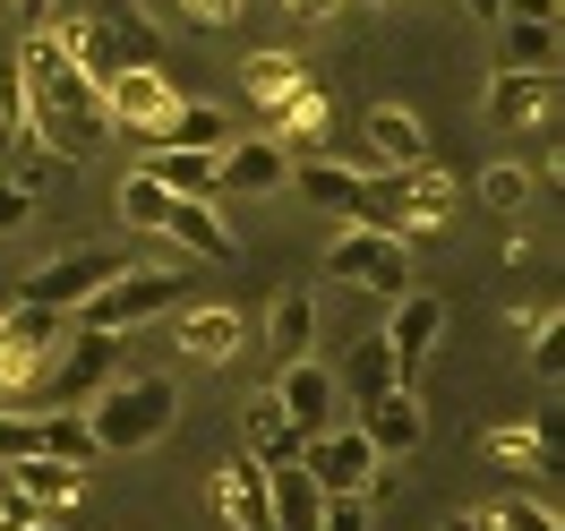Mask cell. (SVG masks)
Here are the masks:
<instances>
[{
  "instance_id": "cell-39",
  "label": "cell",
  "mask_w": 565,
  "mask_h": 531,
  "mask_svg": "<svg viewBox=\"0 0 565 531\" xmlns=\"http://www.w3.org/2000/svg\"><path fill=\"white\" fill-rule=\"evenodd\" d=\"M180 9H189L198 26H232V9H241V0H180Z\"/></svg>"
},
{
  "instance_id": "cell-31",
  "label": "cell",
  "mask_w": 565,
  "mask_h": 531,
  "mask_svg": "<svg viewBox=\"0 0 565 531\" xmlns=\"http://www.w3.org/2000/svg\"><path fill=\"white\" fill-rule=\"evenodd\" d=\"M223 138H232V129H223V111H206V104H189V95H180L154 146H223Z\"/></svg>"
},
{
  "instance_id": "cell-10",
  "label": "cell",
  "mask_w": 565,
  "mask_h": 531,
  "mask_svg": "<svg viewBox=\"0 0 565 531\" xmlns=\"http://www.w3.org/2000/svg\"><path fill=\"white\" fill-rule=\"evenodd\" d=\"M120 266H129L120 248H70V257L35 266V275L18 284V300H35V309H61V318H70L77 300H86V291H104L111 275H120Z\"/></svg>"
},
{
  "instance_id": "cell-4",
  "label": "cell",
  "mask_w": 565,
  "mask_h": 531,
  "mask_svg": "<svg viewBox=\"0 0 565 531\" xmlns=\"http://www.w3.org/2000/svg\"><path fill=\"white\" fill-rule=\"evenodd\" d=\"M455 214V180L437 172V163H394V172H369V223H386V232H437Z\"/></svg>"
},
{
  "instance_id": "cell-24",
  "label": "cell",
  "mask_w": 565,
  "mask_h": 531,
  "mask_svg": "<svg viewBox=\"0 0 565 531\" xmlns=\"http://www.w3.org/2000/svg\"><path fill=\"white\" fill-rule=\"evenodd\" d=\"M275 120H282L275 138L291 146V155H318V146H326V120H334V104H326V95L309 86V77H300V86H291V95L275 104Z\"/></svg>"
},
{
  "instance_id": "cell-40",
  "label": "cell",
  "mask_w": 565,
  "mask_h": 531,
  "mask_svg": "<svg viewBox=\"0 0 565 531\" xmlns=\"http://www.w3.org/2000/svg\"><path fill=\"white\" fill-rule=\"evenodd\" d=\"M61 9H70V0H18V18H26V26H43V18H61Z\"/></svg>"
},
{
  "instance_id": "cell-18",
  "label": "cell",
  "mask_w": 565,
  "mask_h": 531,
  "mask_svg": "<svg viewBox=\"0 0 565 531\" xmlns=\"http://www.w3.org/2000/svg\"><path fill=\"white\" fill-rule=\"evenodd\" d=\"M214 155H223V146H146L138 172L163 180L172 198H214V189H223V180H214Z\"/></svg>"
},
{
  "instance_id": "cell-32",
  "label": "cell",
  "mask_w": 565,
  "mask_h": 531,
  "mask_svg": "<svg viewBox=\"0 0 565 531\" xmlns=\"http://www.w3.org/2000/svg\"><path fill=\"white\" fill-rule=\"evenodd\" d=\"M43 455H61V463H95V428H86V412H52L43 421Z\"/></svg>"
},
{
  "instance_id": "cell-19",
  "label": "cell",
  "mask_w": 565,
  "mask_h": 531,
  "mask_svg": "<svg viewBox=\"0 0 565 531\" xmlns=\"http://www.w3.org/2000/svg\"><path fill=\"white\" fill-rule=\"evenodd\" d=\"M163 241H180L189 257H241V248H232V223L214 214V198H172V206H163Z\"/></svg>"
},
{
  "instance_id": "cell-16",
  "label": "cell",
  "mask_w": 565,
  "mask_h": 531,
  "mask_svg": "<svg viewBox=\"0 0 565 531\" xmlns=\"http://www.w3.org/2000/svg\"><path fill=\"white\" fill-rule=\"evenodd\" d=\"M206 497H214V514H223L232 531H275V506H266V463H257V455L223 463Z\"/></svg>"
},
{
  "instance_id": "cell-1",
  "label": "cell",
  "mask_w": 565,
  "mask_h": 531,
  "mask_svg": "<svg viewBox=\"0 0 565 531\" xmlns=\"http://www.w3.org/2000/svg\"><path fill=\"white\" fill-rule=\"evenodd\" d=\"M18 77H26V129H35L61 163H86V155L111 138L104 86L77 70L70 52L43 35V26H26V43H18Z\"/></svg>"
},
{
  "instance_id": "cell-26",
  "label": "cell",
  "mask_w": 565,
  "mask_h": 531,
  "mask_svg": "<svg viewBox=\"0 0 565 531\" xmlns=\"http://www.w3.org/2000/svg\"><path fill=\"white\" fill-rule=\"evenodd\" d=\"M334 386L352 394V412L369 403V394H386V386H403V369H394V352H386V334H369V343H352L343 352V369H334Z\"/></svg>"
},
{
  "instance_id": "cell-7",
  "label": "cell",
  "mask_w": 565,
  "mask_h": 531,
  "mask_svg": "<svg viewBox=\"0 0 565 531\" xmlns=\"http://www.w3.org/2000/svg\"><path fill=\"white\" fill-rule=\"evenodd\" d=\"M61 334H70V318H61V309H35V300H18V309L0 318V394H9V403L26 386H43Z\"/></svg>"
},
{
  "instance_id": "cell-17",
  "label": "cell",
  "mask_w": 565,
  "mask_h": 531,
  "mask_svg": "<svg viewBox=\"0 0 565 531\" xmlns=\"http://www.w3.org/2000/svg\"><path fill=\"white\" fill-rule=\"evenodd\" d=\"M0 471H9V489L26 497L35 514H61V506H77V471L86 463H61V455H43V446H26V455H9Z\"/></svg>"
},
{
  "instance_id": "cell-2",
  "label": "cell",
  "mask_w": 565,
  "mask_h": 531,
  "mask_svg": "<svg viewBox=\"0 0 565 531\" xmlns=\"http://www.w3.org/2000/svg\"><path fill=\"white\" fill-rule=\"evenodd\" d=\"M77 412H86V428H95V455H146L154 437H172L180 386L172 378H111V386H95Z\"/></svg>"
},
{
  "instance_id": "cell-22",
  "label": "cell",
  "mask_w": 565,
  "mask_h": 531,
  "mask_svg": "<svg viewBox=\"0 0 565 531\" xmlns=\"http://www.w3.org/2000/svg\"><path fill=\"white\" fill-rule=\"evenodd\" d=\"M369 155H377V172H394V163H420L428 155V129H420V111H403V104H377L369 120Z\"/></svg>"
},
{
  "instance_id": "cell-20",
  "label": "cell",
  "mask_w": 565,
  "mask_h": 531,
  "mask_svg": "<svg viewBox=\"0 0 565 531\" xmlns=\"http://www.w3.org/2000/svg\"><path fill=\"white\" fill-rule=\"evenodd\" d=\"M557 104V70H497L489 77V120H540V111Z\"/></svg>"
},
{
  "instance_id": "cell-42",
  "label": "cell",
  "mask_w": 565,
  "mask_h": 531,
  "mask_svg": "<svg viewBox=\"0 0 565 531\" xmlns=\"http://www.w3.org/2000/svg\"><path fill=\"white\" fill-rule=\"evenodd\" d=\"M291 18H334V0H282Z\"/></svg>"
},
{
  "instance_id": "cell-25",
  "label": "cell",
  "mask_w": 565,
  "mask_h": 531,
  "mask_svg": "<svg viewBox=\"0 0 565 531\" xmlns=\"http://www.w3.org/2000/svg\"><path fill=\"white\" fill-rule=\"evenodd\" d=\"M172 334H180V352H189V360H232L248 326L232 318V309H180V318H172Z\"/></svg>"
},
{
  "instance_id": "cell-34",
  "label": "cell",
  "mask_w": 565,
  "mask_h": 531,
  "mask_svg": "<svg viewBox=\"0 0 565 531\" xmlns=\"http://www.w3.org/2000/svg\"><path fill=\"white\" fill-rule=\"evenodd\" d=\"M531 369H540V378H557V369H565V334H557V318L531 326Z\"/></svg>"
},
{
  "instance_id": "cell-23",
  "label": "cell",
  "mask_w": 565,
  "mask_h": 531,
  "mask_svg": "<svg viewBox=\"0 0 565 531\" xmlns=\"http://www.w3.org/2000/svg\"><path fill=\"white\" fill-rule=\"evenodd\" d=\"M266 343H275V369L282 360H309V343H318V300H309V291H275V300H266Z\"/></svg>"
},
{
  "instance_id": "cell-41",
  "label": "cell",
  "mask_w": 565,
  "mask_h": 531,
  "mask_svg": "<svg viewBox=\"0 0 565 531\" xmlns=\"http://www.w3.org/2000/svg\"><path fill=\"white\" fill-rule=\"evenodd\" d=\"M26 514H35V506H26V497H9V506H0V531H18Z\"/></svg>"
},
{
  "instance_id": "cell-37",
  "label": "cell",
  "mask_w": 565,
  "mask_h": 531,
  "mask_svg": "<svg viewBox=\"0 0 565 531\" xmlns=\"http://www.w3.org/2000/svg\"><path fill=\"white\" fill-rule=\"evenodd\" d=\"M26 446H43V421H26V412H0V463L26 455Z\"/></svg>"
},
{
  "instance_id": "cell-6",
  "label": "cell",
  "mask_w": 565,
  "mask_h": 531,
  "mask_svg": "<svg viewBox=\"0 0 565 531\" xmlns=\"http://www.w3.org/2000/svg\"><path fill=\"white\" fill-rule=\"evenodd\" d=\"M300 471H309L326 497H369L386 463H377V446L360 437V421H326L318 437H300Z\"/></svg>"
},
{
  "instance_id": "cell-43",
  "label": "cell",
  "mask_w": 565,
  "mask_h": 531,
  "mask_svg": "<svg viewBox=\"0 0 565 531\" xmlns=\"http://www.w3.org/2000/svg\"><path fill=\"white\" fill-rule=\"evenodd\" d=\"M446 531H497V514H455Z\"/></svg>"
},
{
  "instance_id": "cell-29",
  "label": "cell",
  "mask_w": 565,
  "mask_h": 531,
  "mask_svg": "<svg viewBox=\"0 0 565 531\" xmlns=\"http://www.w3.org/2000/svg\"><path fill=\"white\" fill-rule=\"evenodd\" d=\"M300 77H309V70H300V61H291V52H248V70H241V86H248V104H266V111H275L282 95H291V86H300Z\"/></svg>"
},
{
  "instance_id": "cell-30",
  "label": "cell",
  "mask_w": 565,
  "mask_h": 531,
  "mask_svg": "<svg viewBox=\"0 0 565 531\" xmlns=\"http://www.w3.org/2000/svg\"><path fill=\"white\" fill-rule=\"evenodd\" d=\"M18 146H35V129H26V77H18V52H9L0 61V172H9Z\"/></svg>"
},
{
  "instance_id": "cell-13",
  "label": "cell",
  "mask_w": 565,
  "mask_h": 531,
  "mask_svg": "<svg viewBox=\"0 0 565 531\" xmlns=\"http://www.w3.org/2000/svg\"><path fill=\"white\" fill-rule=\"evenodd\" d=\"M275 403H282V421L300 428V437H318L326 421H343V386H334V369H318V360H282Z\"/></svg>"
},
{
  "instance_id": "cell-33",
  "label": "cell",
  "mask_w": 565,
  "mask_h": 531,
  "mask_svg": "<svg viewBox=\"0 0 565 531\" xmlns=\"http://www.w3.org/2000/svg\"><path fill=\"white\" fill-rule=\"evenodd\" d=\"M523 198H531V172H523V163H489V172H480V206L514 214Z\"/></svg>"
},
{
  "instance_id": "cell-28",
  "label": "cell",
  "mask_w": 565,
  "mask_h": 531,
  "mask_svg": "<svg viewBox=\"0 0 565 531\" xmlns=\"http://www.w3.org/2000/svg\"><path fill=\"white\" fill-rule=\"evenodd\" d=\"M505 35H497V70H557V26H540V18H497Z\"/></svg>"
},
{
  "instance_id": "cell-21",
  "label": "cell",
  "mask_w": 565,
  "mask_h": 531,
  "mask_svg": "<svg viewBox=\"0 0 565 531\" xmlns=\"http://www.w3.org/2000/svg\"><path fill=\"white\" fill-rule=\"evenodd\" d=\"M480 455L505 463V471H557V421H540V428H480Z\"/></svg>"
},
{
  "instance_id": "cell-36",
  "label": "cell",
  "mask_w": 565,
  "mask_h": 531,
  "mask_svg": "<svg viewBox=\"0 0 565 531\" xmlns=\"http://www.w3.org/2000/svg\"><path fill=\"white\" fill-rule=\"evenodd\" d=\"M26 214H35V189H26V180H9V172H0V241H9V232H18Z\"/></svg>"
},
{
  "instance_id": "cell-3",
  "label": "cell",
  "mask_w": 565,
  "mask_h": 531,
  "mask_svg": "<svg viewBox=\"0 0 565 531\" xmlns=\"http://www.w3.org/2000/svg\"><path fill=\"white\" fill-rule=\"evenodd\" d=\"M326 275L352 291H377V300H403L412 291V241L386 232V223H343L334 248H326Z\"/></svg>"
},
{
  "instance_id": "cell-45",
  "label": "cell",
  "mask_w": 565,
  "mask_h": 531,
  "mask_svg": "<svg viewBox=\"0 0 565 531\" xmlns=\"http://www.w3.org/2000/svg\"><path fill=\"white\" fill-rule=\"evenodd\" d=\"M462 9H471V18H497V0H462Z\"/></svg>"
},
{
  "instance_id": "cell-5",
  "label": "cell",
  "mask_w": 565,
  "mask_h": 531,
  "mask_svg": "<svg viewBox=\"0 0 565 531\" xmlns=\"http://www.w3.org/2000/svg\"><path fill=\"white\" fill-rule=\"evenodd\" d=\"M189 300V284H180L172 266H120L104 291H86L70 309V326H104V334H129V326L163 318V309H180Z\"/></svg>"
},
{
  "instance_id": "cell-15",
  "label": "cell",
  "mask_w": 565,
  "mask_h": 531,
  "mask_svg": "<svg viewBox=\"0 0 565 531\" xmlns=\"http://www.w3.org/2000/svg\"><path fill=\"white\" fill-rule=\"evenodd\" d=\"M282 172H291V146H282V138H223V155H214V180L241 189V198L282 189Z\"/></svg>"
},
{
  "instance_id": "cell-47",
  "label": "cell",
  "mask_w": 565,
  "mask_h": 531,
  "mask_svg": "<svg viewBox=\"0 0 565 531\" xmlns=\"http://www.w3.org/2000/svg\"><path fill=\"white\" fill-rule=\"evenodd\" d=\"M9 497H18V489H9V471H0V506H9Z\"/></svg>"
},
{
  "instance_id": "cell-9",
  "label": "cell",
  "mask_w": 565,
  "mask_h": 531,
  "mask_svg": "<svg viewBox=\"0 0 565 531\" xmlns=\"http://www.w3.org/2000/svg\"><path fill=\"white\" fill-rule=\"evenodd\" d=\"M172 104H180V86L163 77V61H138V70H111V77H104V111H111V129H138L146 146L163 138Z\"/></svg>"
},
{
  "instance_id": "cell-38",
  "label": "cell",
  "mask_w": 565,
  "mask_h": 531,
  "mask_svg": "<svg viewBox=\"0 0 565 531\" xmlns=\"http://www.w3.org/2000/svg\"><path fill=\"white\" fill-rule=\"evenodd\" d=\"M497 531H557L548 506H497Z\"/></svg>"
},
{
  "instance_id": "cell-14",
  "label": "cell",
  "mask_w": 565,
  "mask_h": 531,
  "mask_svg": "<svg viewBox=\"0 0 565 531\" xmlns=\"http://www.w3.org/2000/svg\"><path fill=\"white\" fill-rule=\"evenodd\" d=\"M394 318H386V352L403 378H420V360L437 352V334H446V300L437 291H403V300H386Z\"/></svg>"
},
{
  "instance_id": "cell-44",
  "label": "cell",
  "mask_w": 565,
  "mask_h": 531,
  "mask_svg": "<svg viewBox=\"0 0 565 531\" xmlns=\"http://www.w3.org/2000/svg\"><path fill=\"white\" fill-rule=\"evenodd\" d=\"M18 531H61V514H26V523H18Z\"/></svg>"
},
{
  "instance_id": "cell-35",
  "label": "cell",
  "mask_w": 565,
  "mask_h": 531,
  "mask_svg": "<svg viewBox=\"0 0 565 531\" xmlns=\"http://www.w3.org/2000/svg\"><path fill=\"white\" fill-rule=\"evenodd\" d=\"M318 531H369V497H326Z\"/></svg>"
},
{
  "instance_id": "cell-11",
  "label": "cell",
  "mask_w": 565,
  "mask_h": 531,
  "mask_svg": "<svg viewBox=\"0 0 565 531\" xmlns=\"http://www.w3.org/2000/svg\"><path fill=\"white\" fill-rule=\"evenodd\" d=\"M352 421H360V437L377 446V463H403V455H420V437H428V412H420V378H403V386L369 394V403H360Z\"/></svg>"
},
{
  "instance_id": "cell-12",
  "label": "cell",
  "mask_w": 565,
  "mask_h": 531,
  "mask_svg": "<svg viewBox=\"0 0 565 531\" xmlns=\"http://www.w3.org/2000/svg\"><path fill=\"white\" fill-rule=\"evenodd\" d=\"M291 189L309 198V206H326V214H343V223H369V172H352V163H334V155H291Z\"/></svg>"
},
{
  "instance_id": "cell-8",
  "label": "cell",
  "mask_w": 565,
  "mask_h": 531,
  "mask_svg": "<svg viewBox=\"0 0 565 531\" xmlns=\"http://www.w3.org/2000/svg\"><path fill=\"white\" fill-rule=\"evenodd\" d=\"M120 360H129V334H104V326H70L61 334V352L43 369V386H61V403H86L95 386L120 378Z\"/></svg>"
},
{
  "instance_id": "cell-46",
  "label": "cell",
  "mask_w": 565,
  "mask_h": 531,
  "mask_svg": "<svg viewBox=\"0 0 565 531\" xmlns=\"http://www.w3.org/2000/svg\"><path fill=\"white\" fill-rule=\"evenodd\" d=\"M334 9H377V0H334Z\"/></svg>"
},
{
  "instance_id": "cell-27",
  "label": "cell",
  "mask_w": 565,
  "mask_h": 531,
  "mask_svg": "<svg viewBox=\"0 0 565 531\" xmlns=\"http://www.w3.org/2000/svg\"><path fill=\"white\" fill-rule=\"evenodd\" d=\"M241 437H248V455H257V463H300V428L282 421L275 394H257V403L241 412Z\"/></svg>"
}]
</instances>
